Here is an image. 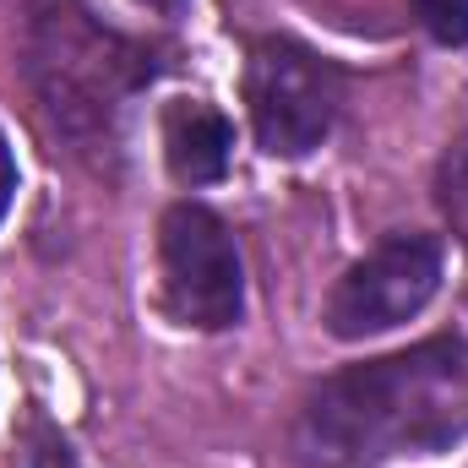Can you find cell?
Instances as JSON below:
<instances>
[{
    "mask_svg": "<svg viewBox=\"0 0 468 468\" xmlns=\"http://www.w3.org/2000/svg\"><path fill=\"white\" fill-rule=\"evenodd\" d=\"M142 5H153V11H180L186 0H142Z\"/></svg>",
    "mask_w": 468,
    "mask_h": 468,
    "instance_id": "8fae6325",
    "label": "cell"
},
{
    "mask_svg": "<svg viewBox=\"0 0 468 468\" xmlns=\"http://www.w3.org/2000/svg\"><path fill=\"white\" fill-rule=\"evenodd\" d=\"M158 272L164 305L180 327L218 333L245 311V267L229 224L197 202H175L158 224Z\"/></svg>",
    "mask_w": 468,
    "mask_h": 468,
    "instance_id": "277c9868",
    "label": "cell"
},
{
    "mask_svg": "<svg viewBox=\"0 0 468 468\" xmlns=\"http://www.w3.org/2000/svg\"><path fill=\"white\" fill-rule=\"evenodd\" d=\"M234 153V125L202 99H175L164 110V164L180 186L224 180Z\"/></svg>",
    "mask_w": 468,
    "mask_h": 468,
    "instance_id": "8992f818",
    "label": "cell"
},
{
    "mask_svg": "<svg viewBox=\"0 0 468 468\" xmlns=\"http://www.w3.org/2000/svg\"><path fill=\"white\" fill-rule=\"evenodd\" d=\"M414 11L436 44H468V0H414Z\"/></svg>",
    "mask_w": 468,
    "mask_h": 468,
    "instance_id": "ba28073f",
    "label": "cell"
},
{
    "mask_svg": "<svg viewBox=\"0 0 468 468\" xmlns=\"http://www.w3.org/2000/svg\"><path fill=\"white\" fill-rule=\"evenodd\" d=\"M11 197H16V158H11V142H5V131H0V218H5Z\"/></svg>",
    "mask_w": 468,
    "mask_h": 468,
    "instance_id": "30bf717a",
    "label": "cell"
},
{
    "mask_svg": "<svg viewBox=\"0 0 468 468\" xmlns=\"http://www.w3.org/2000/svg\"><path fill=\"white\" fill-rule=\"evenodd\" d=\"M338 104H344V82L333 60H322L311 44L283 38V33L256 38L245 60V110H250V131L261 153L305 158L333 131Z\"/></svg>",
    "mask_w": 468,
    "mask_h": 468,
    "instance_id": "3957f363",
    "label": "cell"
},
{
    "mask_svg": "<svg viewBox=\"0 0 468 468\" xmlns=\"http://www.w3.org/2000/svg\"><path fill=\"white\" fill-rule=\"evenodd\" d=\"M33 468H82V463L71 458V447H66L60 436L44 431V441H38V452H33Z\"/></svg>",
    "mask_w": 468,
    "mask_h": 468,
    "instance_id": "9c48e42d",
    "label": "cell"
},
{
    "mask_svg": "<svg viewBox=\"0 0 468 468\" xmlns=\"http://www.w3.org/2000/svg\"><path fill=\"white\" fill-rule=\"evenodd\" d=\"M436 197H441V213H447V224H452V229L468 239V142H458V147L441 158Z\"/></svg>",
    "mask_w": 468,
    "mask_h": 468,
    "instance_id": "52a82bcc",
    "label": "cell"
},
{
    "mask_svg": "<svg viewBox=\"0 0 468 468\" xmlns=\"http://www.w3.org/2000/svg\"><path fill=\"white\" fill-rule=\"evenodd\" d=\"M436 289H441V239L436 234H387L327 294V333L344 344L392 333L409 316H420Z\"/></svg>",
    "mask_w": 468,
    "mask_h": 468,
    "instance_id": "5b68a950",
    "label": "cell"
},
{
    "mask_svg": "<svg viewBox=\"0 0 468 468\" xmlns=\"http://www.w3.org/2000/svg\"><path fill=\"white\" fill-rule=\"evenodd\" d=\"M27 71L49 104V115L66 125H104L120 99L153 77V66H142V55L99 27L82 5H38L33 11V33H27Z\"/></svg>",
    "mask_w": 468,
    "mask_h": 468,
    "instance_id": "7a4b0ae2",
    "label": "cell"
},
{
    "mask_svg": "<svg viewBox=\"0 0 468 468\" xmlns=\"http://www.w3.org/2000/svg\"><path fill=\"white\" fill-rule=\"evenodd\" d=\"M468 436V344L431 338L420 349L365 359L305 398V447L327 468H376L425 458Z\"/></svg>",
    "mask_w": 468,
    "mask_h": 468,
    "instance_id": "6da1fadb",
    "label": "cell"
}]
</instances>
